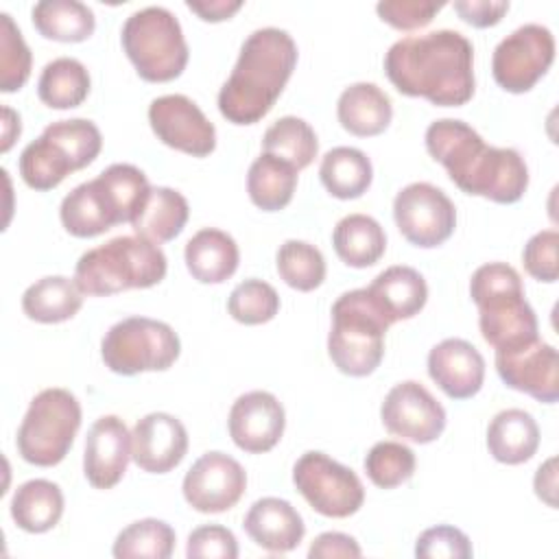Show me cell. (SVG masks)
I'll use <instances>...</instances> for the list:
<instances>
[{
  "instance_id": "obj_1",
  "label": "cell",
  "mask_w": 559,
  "mask_h": 559,
  "mask_svg": "<svg viewBox=\"0 0 559 559\" xmlns=\"http://www.w3.org/2000/svg\"><path fill=\"white\" fill-rule=\"evenodd\" d=\"M384 72L400 94L439 107H459L474 96V48L452 28L397 39L384 55Z\"/></svg>"
},
{
  "instance_id": "obj_2",
  "label": "cell",
  "mask_w": 559,
  "mask_h": 559,
  "mask_svg": "<svg viewBox=\"0 0 559 559\" xmlns=\"http://www.w3.org/2000/svg\"><path fill=\"white\" fill-rule=\"evenodd\" d=\"M426 148L467 194L515 203L528 188V168L515 148L487 146L463 120L441 118L426 129Z\"/></svg>"
},
{
  "instance_id": "obj_3",
  "label": "cell",
  "mask_w": 559,
  "mask_h": 559,
  "mask_svg": "<svg viewBox=\"0 0 559 559\" xmlns=\"http://www.w3.org/2000/svg\"><path fill=\"white\" fill-rule=\"evenodd\" d=\"M297 66V44L284 31L264 26L240 46L238 61L218 92V111L234 124L262 120Z\"/></svg>"
},
{
  "instance_id": "obj_4",
  "label": "cell",
  "mask_w": 559,
  "mask_h": 559,
  "mask_svg": "<svg viewBox=\"0 0 559 559\" xmlns=\"http://www.w3.org/2000/svg\"><path fill=\"white\" fill-rule=\"evenodd\" d=\"M151 192L146 175L133 164H111L96 179L79 183L61 201L68 234L94 238L114 225L133 223Z\"/></svg>"
},
{
  "instance_id": "obj_5",
  "label": "cell",
  "mask_w": 559,
  "mask_h": 559,
  "mask_svg": "<svg viewBox=\"0 0 559 559\" xmlns=\"http://www.w3.org/2000/svg\"><path fill=\"white\" fill-rule=\"evenodd\" d=\"M472 301L478 306L483 338L507 352L537 341V317L524 297L520 273L504 262L478 266L469 280Z\"/></svg>"
},
{
  "instance_id": "obj_6",
  "label": "cell",
  "mask_w": 559,
  "mask_h": 559,
  "mask_svg": "<svg viewBox=\"0 0 559 559\" xmlns=\"http://www.w3.org/2000/svg\"><path fill=\"white\" fill-rule=\"evenodd\" d=\"M168 262L157 242L142 236H118L85 251L74 266L83 295H114L129 288H151L166 275Z\"/></svg>"
},
{
  "instance_id": "obj_7",
  "label": "cell",
  "mask_w": 559,
  "mask_h": 559,
  "mask_svg": "<svg viewBox=\"0 0 559 559\" xmlns=\"http://www.w3.org/2000/svg\"><path fill=\"white\" fill-rule=\"evenodd\" d=\"M393 325L367 288L343 293L332 306L328 354L338 371L362 378L378 369L384 356V334Z\"/></svg>"
},
{
  "instance_id": "obj_8",
  "label": "cell",
  "mask_w": 559,
  "mask_h": 559,
  "mask_svg": "<svg viewBox=\"0 0 559 559\" xmlns=\"http://www.w3.org/2000/svg\"><path fill=\"white\" fill-rule=\"evenodd\" d=\"M122 48L148 83L177 79L188 63V44L179 20L164 7L133 11L122 24Z\"/></svg>"
},
{
  "instance_id": "obj_9",
  "label": "cell",
  "mask_w": 559,
  "mask_h": 559,
  "mask_svg": "<svg viewBox=\"0 0 559 559\" xmlns=\"http://www.w3.org/2000/svg\"><path fill=\"white\" fill-rule=\"evenodd\" d=\"M79 426V400L68 389H44L31 400L17 428V452L31 465L52 467L66 459Z\"/></svg>"
},
{
  "instance_id": "obj_10",
  "label": "cell",
  "mask_w": 559,
  "mask_h": 559,
  "mask_svg": "<svg viewBox=\"0 0 559 559\" xmlns=\"http://www.w3.org/2000/svg\"><path fill=\"white\" fill-rule=\"evenodd\" d=\"M179 352L177 332L168 323L148 317H127L114 323L100 341L105 367L120 376L164 371L179 358Z\"/></svg>"
},
{
  "instance_id": "obj_11",
  "label": "cell",
  "mask_w": 559,
  "mask_h": 559,
  "mask_svg": "<svg viewBox=\"0 0 559 559\" xmlns=\"http://www.w3.org/2000/svg\"><path fill=\"white\" fill-rule=\"evenodd\" d=\"M293 483L325 518H349L365 502V487L356 472L323 452L301 454L293 467Z\"/></svg>"
},
{
  "instance_id": "obj_12",
  "label": "cell",
  "mask_w": 559,
  "mask_h": 559,
  "mask_svg": "<svg viewBox=\"0 0 559 559\" xmlns=\"http://www.w3.org/2000/svg\"><path fill=\"white\" fill-rule=\"evenodd\" d=\"M555 61V35L548 26L528 22L500 39L493 48L491 72L496 83L511 92H528Z\"/></svg>"
},
{
  "instance_id": "obj_13",
  "label": "cell",
  "mask_w": 559,
  "mask_h": 559,
  "mask_svg": "<svg viewBox=\"0 0 559 559\" xmlns=\"http://www.w3.org/2000/svg\"><path fill=\"white\" fill-rule=\"evenodd\" d=\"M393 218L411 245L430 249L443 245L454 234L456 207L441 188L415 181L395 194Z\"/></svg>"
},
{
  "instance_id": "obj_14",
  "label": "cell",
  "mask_w": 559,
  "mask_h": 559,
  "mask_svg": "<svg viewBox=\"0 0 559 559\" xmlns=\"http://www.w3.org/2000/svg\"><path fill=\"white\" fill-rule=\"evenodd\" d=\"M384 428L413 443H430L445 428V411L435 395L415 380L395 384L380 406Z\"/></svg>"
},
{
  "instance_id": "obj_15",
  "label": "cell",
  "mask_w": 559,
  "mask_h": 559,
  "mask_svg": "<svg viewBox=\"0 0 559 559\" xmlns=\"http://www.w3.org/2000/svg\"><path fill=\"white\" fill-rule=\"evenodd\" d=\"M148 122L157 140L194 157H205L216 146V129L183 94L157 96L148 105Z\"/></svg>"
},
{
  "instance_id": "obj_16",
  "label": "cell",
  "mask_w": 559,
  "mask_h": 559,
  "mask_svg": "<svg viewBox=\"0 0 559 559\" xmlns=\"http://www.w3.org/2000/svg\"><path fill=\"white\" fill-rule=\"evenodd\" d=\"M183 498L201 513L231 509L247 489L245 467L225 452H205L183 476Z\"/></svg>"
},
{
  "instance_id": "obj_17",
  "label": "cell",
  "mask_w": 559,
  "mask_h": 559,
  "mask_svg": "<svg viewBox=\"0 0 559 559\" xmlns=\"http://www.w3.org/2000/svg\"><path fill=\"white\" fill-rule=\"evenodd\" d=\"M496 371L507 386L539 402L552 404L559 397L557 349L539 338L515 349L496 352Z\"/></svg>"
},
{
  "instance_id": "obj_18",
  "label": "cell",
  "mask_w": 559,
  "mask_h": 559,
  "mask_svg": "<svg viewBox=\"0 0 559 559\" xmlns=\"http://www.w3.org/2000/svg\"><path fill=\"white\" fill-rule=\"evenodd\" d=\"M229 437L251 454L269 452L284 435L286 413L280 400L269 391L242 393L229 408Z\"/></svg>"
},
{
  "instance_id": "obj_19",
  "label": "cell",
  "mask_w": 559,
  "mask_h": 559,
  "mask_svg": "<svg viewBox=\"0 0 559 559\" xmlns=\"http://www.w3.org/2000/svg\"><path fill=\"white\" fill-rule=\"evenodd\" d=\"M131 459V432L124 421L116 415L98 417L85 437L83 472L92 487L111 489L116 487Z\"/></svg>"
},
{
  "instance_id": "obj_20",
  "label": "cell",
  "mask_w": 559,
  "mask_h": 559,
  "mask_svg": "<svg viewBox=\"0 0 559 559\" xmlns=\"http://www.w3.org/2000/svg\"><path fill=\"white\" fill-rule=\"evenodd\" d=\"M188 452L186 426L168 413H148L135 421L131 432V459L151 474L175 469Z\"/></svg>"
},
{
  "instance_id": "obj_21",
  "label": "cell",
  "mask_w": 559,
  "mask_h": 559,
  "mask_svg": "<svg viewBox=\"0 0 559 559\" xmlns=\"http://www.w3.org/2000/svg\"><path fill=\"white\" fill-rule=\"evenodd\" d=\"M428 373L452 400L474 397L485 380V358L465 338H445L428 354Z\"/></svg>"
},
{
  "instance_id": "obj_22",
  "label": "cell",
  "mask_w": 559,
  "mask_h": 559,
  "mask_svg": "<svg viewBox=\"0 0 559 559\" xmlns=\"http://www.w3.org/2000/svg\"><path fill=\"white\" fill-rule=\"evenodd\" d=\"M245 533L251 542L269 552H290L299 546L306 524L297 509L282 498H260L245 515Z\"/></svg>"
},
{
  "instance_id": "obj_23",
  "label": "cell",
  "mask_w": 559,
  "mask_h": 559,
  "mask_svg": "<svg viewBox=\"0 0 559 559\" xmlns=\"http://www.w3.org/2000/svg\"><path fill=\"white\" fill-rule=\"evenodd\" d=\"M183 258L190 275L203 284H221L229 280L240 262L236 240L216 227L199 229L186 242Z\"/></svg>"
},
{
  "instance_id": "obj_24",
  "label": "cell",
  "mask_w": 559,
  "mask_h": 559,
  "mask_svg": "<svg viewBox=\"0 0 559 559\" xmlns=\"http://www.w3.org/2000/svg\"><path fill=\"white\" fill-rule=\"evenodd\" d=\"M336 116L345 131L358 138H369L382 133L389 127L393 107L391 98L376 83L360 81L341 92Z\"/></svg>"
},
{
  "instance_id": "obj_25",
  "label": "cell",
  "mask_w": 559,
  "mask_h": 559,
  "mask_svg": "<svg viewBox=\"0 0 559 559\" xmlns=\"http://www.w3.org/2000/svg\"><path fill=\"white\" fill-rule=\"evenodd\" d=\"M367 290L393 323L415 317L428 299V286L421 273L404 264H395L378 273Z\"/></svg>"
},
{
  "instance_id": "obj_26",
  "label": "cell",
  "mask_w": 559,
  "mask_h": 559,
  "mask_svg": "<svg viewBox=\"0 0 559 559\" xmlns=\"http://www.w3.org/2000/svg\"><path fill=\"white\" fill-rule=\"evenodd\" d=\"M539 445V426L531 413L522 408L500 411L487 428L489 454L507 465L528 461Z\"/></svg>"
},
{
  "instance_id": "obj_27",
  "label": "cell",
  "mask_w": 559,
  "mask_h": 559,
  "mask_svg": "<svg viewBox=\"0 0 559 559\" xmlns=\"http://www.w3.org/2000/svg\"><path fill=\"white\" fill-rule=\"evenodd\" d=\"M188 216H190V207L181 192L166 186H155L151 188L131 227L135 236H142L159 245L177 238L183 231Z\"/></svg>"
},
{
  "instance_id": "obj_28",
  "label": "cell",
  "mask_w": 559,
  "mask_h": 559,
  "mask_svg": "<svg viewBox=\"0 0 559 559\" xmlns=\"http://www.w3.org/2000/svg\"><path fill=\"white\" fill-rule=\"evenodd\" d=\"M63 515V493L46 478L22 483L11 498V518L26 533H46Z\"/></svg>"
},
{
  "instance_id": "obj_29",
  "label": "cell",
  "mask_w": 559,
  "mask_h": 559,
  "mask_svg": "<svg viewBox=\"0 0 559 559\" xmlns=\"http://www.w3.org/2000/svg\"><path fill=\"white\" fill-rule=\"evenodd\" d=\"M332 245L336 255L347 266L365 269L382 258L386 249V236L373 216L347 214L336 223L332 231Z\"/></svg>"
},
{
  "instance_id": "obj_30",
  "label": "cell",
  "mask_w": 559,
  "mask_h": 559,
  "mask_svg": "<svg viewBox=\"0 0 559 559\" xmlns=\"http://www.w3.org/2000/svg\"><path fill=\"white\" fill-rule=\"evenodd\" d=\"M83 306L76 282L63 275H48L31 284L22 295V310L37 323H61L72 319Z\"/></svg>"
},
{
  "instance_id": "obj_31",
  "label": "cell",
  "mask_w": 559,
  "mask_h": 559,
  "mask_svg": "<svg viewBox=\"0 0 559 559\" xmlns=\"http://www.w3.org/2000/svg\"><path fill=\"white\" fill-rule=\"evenodd\" d=\"M297 168L271 153H262L253 159L247 173V192L253 205L264 212H277L286 207L297 188Z\"/></svg>"
},
{
  "instance_id": "obj_32",
  "label": "cell",
  "mask_w": 559,
  "mask_h": 559,
  "mask_svg": "<svg viewBox=\"0 0 559 559\" xmlns=\"http://www.w3.org/2000/svg\"><path fill=\"white\" fill-rule=\"evenodd\" d=\"M319 177L332 197L358 199L371 186L373 168L360 148L334 146L323 155Z\"/></svg>"
},
{
  "instance_id": "obj_33",
  "label": "cell",
  "mask_w": 559,
  "mask_h": 559,
  "mask_svg": "<svg viewBox=\"0 0 559 559\" xmlns=\"http://www.w3.org/2000/svg\"><path fill=\"white\" fill-rule=\"evenodd\" d=\"M31 15L39 35L55 41H85L96 26L94 11L79 0H41Z\"/></svg>"
},
{
  "instance_id": "obj_34",
  "label": "cell",
  "mask_w": 559,
  "mask_h": 559,
  "mask_svg": "<svg viewBox=\"0 0 559 559\" xmlns=\"http://www.w3.org/2000/svg\"><path fill=\"white\" fill-rule=\"evenodd\" d=\"M37 94L50 109L79 107L90 94V72L74 57H57L44 66Z\"/></svg>"
},
{
  "instance_id": "obj_35",
  "label": "cell",
  "mask_w": 559,
  "mask_h": 559,
  "mask_svg": "<svg viewBox=\"0 0 559 559\" xmlns=\"http://www.w3.org/2000/svg\"><path fill=\"white\" fill-rule=\"evenodd\" d=\"M74 170L68 153L44 133L20 153V175L28 188L39 192L57 188Z\"/></svg>"
},
{
  "instance_id": "obj_36",
  "label": "cell",
  "mask_w": 559,
  "mask_h": 559,
  "mask_svg": "<svg viewBox=\"0 0 559 559\" xmlns=\"http://www.w3.org/2000/svg\"><path fill=\"white\" fill-rule=\"evenodd\" d=\"M262 146H264V153H271L275 157L290 162L297 170L310 166L319 151L314 129L297 116H284L275 120L264 131Z\"/></svg>"
},
{
  "instance_id": "obj_37",
  "label": "cell",
  "mask_w": 559,
  "mask_h": 559,
  "mask_svg": "<svg viewBox=\"0 0 559 559\" xmlns=\"http://www.w3.org/2000/svg\"><path fill=\"white\" fill-rule=\"evenodd\" d=\"M175 550V531L168 522L144 518L122 528L114 542V557L118 559H168Z\"/></svg>"
},
{
  "instance_id": "obj_38",
  "label": "cell",
  "mask_w": 559,
  "mask_h": 559,
  "mask_svg": "<svg viewBox=\"0 0 559 559\" xmlns=\"http://www.w3.org/2000/svg\"><path fill=\"white\" fill-rule=\"evenodd\" d=\"M280 277L295 290L308 293L323 284L325 260L323 253L306 240H286L275 255Z\"/></svg>"
},
{
  "instance_id": "obj_39",
  "label": "cell",
  "mask_w": 559,
  "mask_h": 559,
  "mask_svg": "<svg viewBox=\"0 0 559 559\" xmlns=\"http://www.w3.org/2000/svg\"><path fill=\"white\" fill-rule=\"evenodd\" d=\"M415 452L400 441H378L365 456V472L380 489H393L415 474Z\"/></svg>"
},
{
  "instance_id": "obj_40",
  "label": "cell",
  "mask_w": 559,
  "mask_h": 559,
  "mask_svg": "<svg viewBox=\"0 0 559 559\" xmlns=\"http://www.w3.org/2000/svg\"><path fill=\"white\" fill-rule=\"evenodd\" d=\"M41 133L48 135L52 142H57L68 153V157L72 159L76 170L90 166L103 148V135H100L98 127L87 118L57 120V122L48 124Z\"/></svg>"
},
{
  "instance_id": "obj_41",
  "label": "cell",
  "mask_w": 559,
  "mask_h": 559,
  "mask_svg": "<svg viewBox=\"0 0 559 559\" xmlns=\"http://www.w3.org/2000/svg\"><path fill=\"white\" fill-rule=\"evenodd\" d=\"M229 314L245 325H260L271 321L280 310V295L277 290L264 280H245L240 282L229 299H227Z\"/></svg>"
},
{
  "instance_id": "obj_42",
  "label": "cell",
  "mask_w": 559,
  "mask_h": 559,
  "mask_svg": "<svg viewBox=\"0 0 559 559\" xmlns=\"http://www.w3.org/2000/svg\"><path fill=\"white\" fill-rule=\"evenodd\" d=\"M31 50L9 13H0V90L15 92L31 76Z\"/></svg>"
},
{
  "instance_id": "obj_43",
  "label": "cell",
  "mask_w": 559,
  "mask_h": 559,
  "mask_svg": "<svg viewBox=\"0 0 559 559\" xmlns=\"http://www.w3.org/2000/svg\"><path fill=\"white\" fill-rule=\"evenodd\" d=\"M472 552L469 537L461 528L448 524L426 528L415 544V557L421 559H469Z\"/></svg>"
},
{
  "instance_id": "obj_44",
  "label": "cell",
  "mask_w": 559,
  "mask_h": 559,
  "mask_svg": "<svg viewBox=\"0 0 559 559\" xmlns=\"http://www.w3.org/2000/svg\"><path fill=\"white\" fill-rule=\"evenodd\" d=\"M445 7V2L435 0H382L376 4L380 20L400 31L421 28L432 22V17Z\"/></svg>"
},
{
  "instance_id": "obj_45",
  "label": "cell",
  "mask_w": 559,
  "mask_h": 559,
  "mask_svg": "<svg viewBox=\"0 0 559 559\" xmlns=\"http://www.w3.org/2000/svg\"><path fill=\"white\" fill-rule=\"evenodd\" d=\"M557 245L559 234L555 229H542L528 238L522 251V262L531 277L548 284L557 282Z\"/></svg>"
},
{
  "instance_id": "obj_46",
  "label": "cell",
  "mask_w": 559,
  "mask_h": 559,
  "mask_svg": "<svg viewBox=\"0 0 559 559\" xmlns=\"http://www.w3.org/2000/svg\"><path fill=\"white\" fill-rule=\"evenodd\" d=\"M186 555L188 559H236L238 542L229 528L221 524H205L188 535Z\"/></svg>"
},
{
  "instance_id": "obj_47",
  "label": "cell",
  "mask_w": 559,
  "mask_h": 559,
  "mask_svg": "<svg viewBox=\"0 0 559 559\" xmlns=\"http://www.w3.org/2000/svg\"><path fill=\"white\" fill-rule=\"evenodd\" d=\"M452 7L463 22L476 28H487L498 24L502 15L509 11L507 0H456Z\"/></svg>"
},
{
  "instance_id": "obj_48",
  "label": "cell",
  "mask_w": 559,
  "mask_h": 559,
  "mask_svg": "<svg viewBox=\"0 0 559 559\" xmlns=\"http://www.w3.org/2000/svg\"><path fill=\"white\" fill-rule=\"evenodd\" d=\"M310 559H328V557H360V546L352 535L345 533H321L310 550H308Z\"/></svg>"
},
{
  "instance_id": "obj_49",
  "label": "cell",
  "mask_w": 559,
  "mask_h": 559,
  "mask_svg": "<svg viewBox=\"0 0 559 559\" xmlns=\"http://www.w3.org/2000/svg\"><path fill=\"white\" fill-rule=\"evenodd\" d=\"M186 7L205 22H221V20H229L242 7V2L240 0H201V2L188 0Z\"/></svg>"
},
{
  "instance_id": "obj_50",
  "label": "cell",
  "mask_w": 559,
  "mask_h": 559,
  "mask_svg": "<svg viewBox=\"0 0 559 559\" xmlns=\"http://www.w3.org/2000/svg\"><path fill=\"white\" fill-rule=\"evenodd\" d=\"M555 459H548L544 465H539L537 474H535V493L548 502L550 507H555V489H557V472H555Z\"/></svg>"
},
{
  "instance_id": "obj_51",
  "label": "cell",
  "mask_w": 559,
  "mask_h": 559,
  "mask_svg": "<svg viewBox=\"0 0 559 559\" xmlns=\"http://www.w3.org/2000/svg\"><path fill=\"white\" fill-rule=\"evenodd\" d=\"M2 116H4V133H2V153H7L11 148V144L17 140L20 131H22V124H20V116L11 109V107H4L2 109Z\"/></svg>"
}]
</instances>
